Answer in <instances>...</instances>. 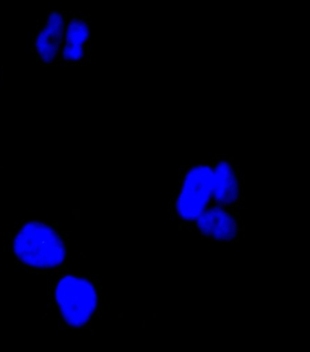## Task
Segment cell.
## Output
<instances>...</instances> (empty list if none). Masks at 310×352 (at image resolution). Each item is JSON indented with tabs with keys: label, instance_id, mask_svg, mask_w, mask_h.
<instances>
[{
	"label": "cell",
	"instance_id": "6da1fadb",
	"mask_svg": "<svg viewBox=\"0 0 310 352\" xmlns=\"http://www.w3.org/2000/svg\"><path fill=\"white\" fill-rule=\"evenodd\" d=\"M16 258L27 267L49 270L63 263L66 245L56 229L46 223L29 222L14 237Z\"/></svg>",
	"mask_w": 310,
	"mask_h": 352
},
{
	"label": "cell",
	"instance_id": "7a4b0ae2",
	"mask_svg": "<svg viewBox=\"0 0 310 352\" xmlns=\"http://www.w3.org/2000/svg\"><path fill=\"white\" fill-rule=\"evenodd\" d=\"M55 300L61 317L69 326L80 328L93 318L97 308V292L91 280L64 276L55 289Z\"/></svg>",
	"mask_w": 310,
	"mask_h": 352
},
{
	"label": "cell",
	"instance_id": "3957f363",
	"mask_svg": "<svg viewBox=\"0 0 310 352\" xmlns=\"http://www.w3.org/2000/svg\"><path fill=\"white\" fill-rule=\"evenodd\" d=\"M212 205L211 163L189 167L173 202L175 213L178 219L193 223Z\"/></svg>",
	"mask_w": 310,
	"mask_h": 352
},
{
	"label": "cell",
	"instance_id": "277c9868",
	"mask_svg": "<svg viewBox=\"0 0 310 352\" xmlns=\"http://www.w3.org/2000/svg\"><path fill=\"white\" fill-rule=\"evenodd\" d=\"M212 164V202L213 205L231 208L239 203L240 187L239 170L227 158H219Z\"/></svg>",
	"mask_w": 310,
	"mask_h": 352
},
{
	"label": "cell",
	"instance_id": "5b68a950",
	"mask_svg": "<svg viewBox=\"0 0 310 352\" xmlns=\"http://www.w3.org/2000/svg\"><path fill=\"white\" fill-rule=\"evenodd\" d=\"M191 226L217 241H230L239 234V221L231 208L212 205Z\"/></svg>",
	"mask_w": 310,
	"mask_h": 352
},
{
	"label": "cell",
	"instance_id": "8992f818",
	"mask_svg": "<svg viewBox=\"0 0 310 352\" xmlns=\"http://www.w3.org/2000/svg\"><path fill=\"white\" fill-rule=\"evenodd\" d=\"M66 43V38L65 37H63V36H60V38H58V43H60V45H64V43Z\"/></svg>",
	"mask_w": 310,
	"mask_h": 352
},
{
	"label": "cell",
	"instance_id": "52a82bcc",
	"mask_svg": "<svg viewBox=\"0 0 310 352\" xmlns=\"http://www.w3.org/2000/svg\"><path fill=\"white\" fill-rule=\"evenodd\" d=\"M86 55H88V57H89V56H91V45H89V44H86Z\"/></svg>",
	"mask_w": 310,
	"mask_h": 352
},
{
	"label": "cell",
	"instance_id": "ba28073f",
	"mask_svg": "<svg viewBox=\"0 0 310 352\" xmlns=\"http://www.w3.org/2000/svg\"><path fill=\"white\" fill-rule=\"evenodd\" d=\"M64 15H63V19H64V21H68V19L69 18V16H68V14H67L66 12H63Z\"/></svg>",
	"mask_w": 310,
	"mask_h": 352
},
{
	"label": "cell",
	"instance_id": "9c48e42d",
	"mask_svg": "<svg viewBox=\"0 0 310 352\" xmlns=\"http://www.w3.org/2000/svg\"><path fill=\"white\" fill-rule=\"evenodd\" d=\"M4 72H1V83L2 85H4V82H5V76H4Z\"/></svg>",
	"mask_w": 310,
	"mask_h": 352
},
{
	"label": "cell",
	"instance_id": "30bf717a",
	"mask_svg": "<svg viewBox=\"0 0 310 352\" xmlns=\"http://www.w3.org/2000/svg\"><path fill=\"white\" fill-rule=\"evenodd\" d=\"M30 52H32V53L35 52V47L34 46H32V47H30Z\"/></svg>",
	"mask_w": 310,
	"mask_h": 352
},
{
	"label": "cell",
	"instance_id": "8fae6325",
	"mask_svg": "<svg viewBox=\"0 0 310 352\" xmlns=\"http://www.w3.org/2000/svg\"><path fill=\"white\" fill-rule=\"evenodd\" d=\"M36 58H37V63H39L40 61V57H39V55L37 53V56H36Z\"/></svg>",
	"mask_w": 310,
	"mask_h": 352
},
{
	"label": "cell",
	"instance_id": "7c38bea8",
	"mask_svg": "<svg viewBox=\"0 0 310 352\" xmlns=\"http://www.w3.org/2000/svg\"><path fill=\"white\" fill-rule=\"evenodd\" d=\"M36 23H37L38 26H39V25H40V21H39V19H38L37 22H36Z\"/></svg>",
	"mask_w": 310,
	"mask_h": 352
},
{
	"label": "cell",
	"instance_id": "4fadbf2b",
	"mask_svg": "<svg viewBox=\"0 0 310 352\" xmlns=\"http://www.w3.org/2000/svg\"><path fill=\"white\" fill-rule=\"evenodd\" d=\"M69 65V63H64V66H65V67H68Z\"/></svg>",
	"mask_w": 310,
	"mask_h": 352
},
{
	"label": "cell",
	"instance_id": "5bb4252c",
	"mask_svg": "<svg viewBox=\"0 0 310 352\" xmlns=\"http://www.w3.org/2000/svg\"><path fill=\"white\" fill-rule=\"evenodd\" d=\"M35 36H36V33L33 32L32 33V38H35Z\"/></svg>",
	"mask_w": 310,
	"mask_h": 352
},
{
	"label": "cell",
	"instance_id": "9a60e30c",
	"mask_svg": "<svg viewBox=\"0 0 310 352\" xmlns=\"http://www.w3.org/2000/svg\"><path fill=\"white\" fill-rule=\"evenodd\" d=\"M4 69H5V67L2 65V66H1V71H2V72H4Z\"/></svg>",
	"mask_w": 310,
	"mask_h": 352
}]
</instances>
